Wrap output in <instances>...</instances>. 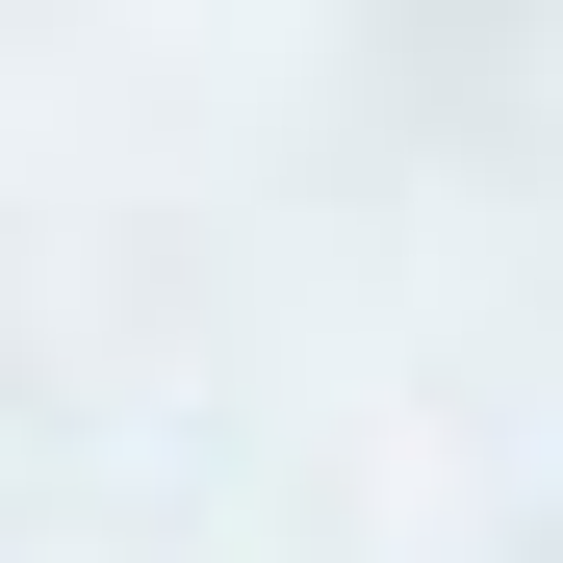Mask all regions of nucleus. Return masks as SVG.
I'll use <instances>...</instances> for the list:
<instances>
[]
</instances>
